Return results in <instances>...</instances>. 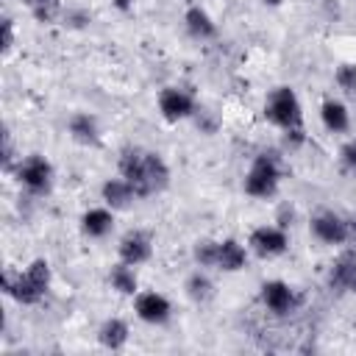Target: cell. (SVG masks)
<instances>
[{
    "instance_id": "1",
    "label": "cell",
    "mask_w": 356,
    "mask_h": 356,
    "mask_svg": "<svg viewBox=\"0 0 356 356\" xmlns=\"http://www.w3.org/2000/svg\"><path fill=\"white\" fill-rule=\"evenodd\" d=\"M120 175L134 186V192L139 197H150L167 189L170 184V167L161 159V153L156 150H145V147H125L120 153Z\"/></svg>"
},
{
    "instance_id": "2",
    "label": "cell",
    "mask_w": 356,
    "mask_h": 356,
    "mask_svg": "<svg viewBox=\"0 0 356 356\" xmlns=\"http://www.w3.org/2000/svg\"><path fill=\"white\" fill-rule=\"evenodd\" d=\"M50 281H53L50 264L44 259H33L25 270H6L3 273V292L11 300H17L19 306H33L47 295Z\"/></svg>"
},
{
    "instance_id": "3",
    "label": "cell",
    "mask_w": 356,
    "mask_h": 356,
    "mask_svg": "<svg viewBox=\"0 0 356 356\" xmlns=\"http://www.w3.org/2000/svg\"><path fill=\"white\" fill-rule=\"evenodd\" d=\"M264 120L281 131L303 128V106L292 86H275L264 100Z\"/></svg>"
},
{
    "instance_id": "4",
    "label": "cell",
    "mask_w": 356,
    "mask_h": 356,
    "mask_svg": "<svg viewBox=\"0 0 356 356\" xmlns=\"http://www.w3.org/2000/svg\"><path fill=\"white\" fill-rule=\"evenodd\" d=\"M242 186H245V195H250V197H259V200L273 197V195L278 192V186H281V167H278V159H275L273 153H259V156L250 161Z\"/></svg>"
},
{
    "instance_id": "5",
    "label": "cell",
    "mask_w": 356,
    "mask_h": 356,
    "mask_svg": "<svg viewBox=\"0 0 356 356\" xmlns=\"http://www.w3.org/2000/svg\"><path fill=\"white\" fill-rule=\"evenodd\" d=\"M11 175L17 178V184L28 195H47L53 189V178H56L53 164L44 156H39V153H31V156L19 159V164L14 167Z\"/></svg>"
},
{
    "instance_id": "6",
    "label": "cell",
    "mask_w": 356,
    "mask_h": 356,
    "mask_svg": "<svg viewBox=\"0 0 356 356\" xmlns=\"http://www.w3.org/2000/svg\"><path fill=\"white\" fill-rule=\"evenodd\" d=\"M259 298H261L264 309H267L270 314H275V317H286V314H292V312L300 306V295H298L286 281H281V278L264 281Z\"/></svg>"
},
{
    "instance_id": "7",
    "label": "cell",
    "mask_w": 356,
    "mask_h": 356,
    "mask_svg": "<svg viewBox=\"0 0 356 356\" xmlns=\"http://www.w3.org/2000/svg\"><path fill=\"white\" fill-rule=\"evenodd\" d=\"M312 236L323 245H345L350 239V220H345L337 211H317L309 222Z\"/></svg>"
},
{
    "instance_id": "8",
    "label": "cell",
    "mask_w": 356,
    "mask_h": 356,
    "mask_svg": "<svg viewBox=\"0 0 356 356\" xmlns=\"http://www.w3.org/2000/svg\"><path fill=\"white\" fill-rule=\"evenodd\" d=\"M289 236L281 225H256L248 236V250H253L259 259H275L286 253Z\"/></svg>"
},
{
    "instance_id": "9",
    "label": "cell",
    "mask_w": 356,
    "mask_h": 356,
    "mask_svg": "<svg viewBox=\"0 0 356 356\" xmlns=\"http://www.w3.org/2000/svg\"><path fill=\"white\" fill-rule=\"evenodd\" d=\"M134 312L147 325H164L172 317V303H170L167 295H161L156 289H147V292L134 295Z\"/></svg>"
},
{
    "instance_id": "10",
    "label": "cell",
    "mask_w": 356,
    "mask_h": 356,
    "mask_svg": "<svg viewBox=\"0 0 356 356\" xmlns=\"http://www.w3.org/2000/svg\"><path fill=\"white\" fill-rule=\"evenodd\" d=\"M159 111L167 122H181V120H189L195 117L197 106H195V97L181 89V86H164L159 92Z\"/></svg>"
},
{
    "instance_id": "11",
    "label": "cell",
    "mask_w": 356,
    "mask_h": 356,
    "mask_svg": "<svg viewBox=\"0 0 356 356\" xmlns=\"http://www.w3.org/2000/svg\"><path fill=\"white\" fill-rule=\"evenodd\" d=\"M117 256H120L122 261L134 264V267L150 261V256H153V236H150L147 231H142V228L128 231V234L120 239V245H117Z\"/></svg>"
},
{
    "instance_id": "12",
    "label": "cell",
    "mask_w": 356,
    "mask_h": 356,
    "mask_svg": "<svg viewBox=\"0 0 356 356\" xmlns=\"http://www.w3.org/2000/svg\"><path fill=\"white\" fill-rule=\"evenodd\" d=\"M328 286L337 292H356V253H342L328 267Z\"/></svg>"
},
{
    "instance_id": "13",
    "label": "cell",
    "mask_w": 356,
    "mask_h": 356,
    "mask_svg": "<svg viewBox=\"0 0 356 356\" xmlns=\"http://www.w3.org/2000/svg\"><path fill=\"white\" fill-rule=\"evenodd\" d=\"M67 131L78 145H86V147L100 145V125H97V117L89 111H75L67 120Z\"/></svg>"
},
{
    "instance_id": "14",
    "label": "cell",
    "mask_w": 356,
    "mask_h": 356,
    "mask_svg": "<svg viewBox=\"0 0 356 356\" xmlns=\"http://www.w3.org/2000/svg\"><path fill=\"white\" fill-rule=\"evenodd\" d=\"M111 228H114V209L108 206H95L81 214V231L89 239H103L111 234Z\"/></svg>"
},
{
    "instance_id": "15",
    "label": "cell",
    "mask_w": 356,
    "mask_h": 356,
    "mask_svg": "<svg viewBox=\"0 0 356 356\" xmlns=\"http://www.w3.org/2000/svg\"><path fill=\"white\" fill-rule=\"evenodd\" d=\"M248 264V245L236 242V239H220L217 242V264L214 270L222 273H239Z\"/></svg>"
},
{
    "instance_id": "16",
    "label": "cell",
    "mask_w": 356,
    "mask_h": 356,
    "mask_svg": "<svg viewBox=\"0 0 356 356\" xmlns=\"http://www.w3.org/2000/svg\"><path fill=\"white\" fill-rule=\"evenodd\" d=\"M100 197H103V203H106L108 209L122 211V209H128L139 195H136L134 186L120 175V178H108V181H103V186H100Z\"/></svg>"
},
{
    "instance_id": "17",
    "label": "cell",
    "mask_w": 356,
    "mask_h": 356,
    "mask_svg": "<svg viewBox=\"0 0 356 356\" xmlns=\"http://www.w3.org/2000/svg\"><path fill=\"white\" fill-rule=\"evenodd\" d=\"M184 28L192 39H200V42H209L217 36V22L211 19V14L200 6H189L184 11Z\"/></svg>"
},
{
    "instance_id": "18",
    "label": "cell",
    "mask_w": 356,
    "mask_h": 356,
    "mask_svg": "<svg viewBox=\"0 0 356 356\" xmlns=\"http://www.w3.org/2000/svg\"><path fill=\"white\" fill-rule=\"evenodd\" d=\"M128 337H131V328L125 320L120 317H108L103 320V325L97 328V342L106 348V350H122L128 345Z\"/></svg>"
},
{
    "instance_id": "19",
    "label": "cell",
    "mask_w": 356,
    "mask_h": 356,
    "mask_svg": "<svg viewBox=\"0 0 356 356\" xmlns=\"http://www.w3.org/2000/svg\"><path fill=\"white\" fill-rule=\"evenodd\" d=\"M320 120H323L325 131H331V134H345L350 128V111H348V106L342 100H334V97L323 100Z\"/></svg>"
},
{
    "instance_id": "20",
    "label": "cell",
    "mask_w": 356,
    "mask_h": 356,
    "mask_svg": "<svg viewBox=\"0 0 356 356\" xmlns=\"http://www.w3.org/2000/svg\"><path fill=\"white\" fill-rule=\"evenodd\" d=\"M108 284H111V289L114 292H120V295H136L139 292V281H136V270H134V264H128V261H117V264H111V270H108Z\"/></svg>"
},
{
    "instance_id": "21",
    "label": "cell",
    "mask_w": 356,
    "mask_h": 356,
    "mask_svg": "<svg viewBox=\"0 0 356 356\" xmlns=\"http://www.w3.org/2000/svg\"><path fill=\"white\" fill-rule=\"evenodd\" d=\"M22 6L28 8V14L42 22V25H53L56 19L64 17V6L61 0H22Z\"/></svg>"
},
{
    "instance_id": "22",
    "label": "cell",
    "mask_w": 356,
    "mask_h": 356,
    "mask_svg": "<svg viewBox=\"0 0 356 356\" xmlns=\"http://www.w3.org/2000/svg\"><path fill=\"white\" fill-rule=\"evenodd\" d=\"M184 289H186V295H189L195 303H206V300H211V298H214V284H211V278L206 275V270H203V267H200V270H195V273L186 278Z\"/></svg>"
},
{
    "instance_id": "23",
    "label": "cell",
    "mask_w": 356,
    "mask_h": 356,
    "mask_svg": "<svg viewBox=\"0 0 356 356\" xmlns=\"http://www.w3.org/2000/svg\"><path fill=\"white\" fill-rule=\"evenodd\" d=\"M192 256H195V264H197V267H203V270L214 267V264H217V239H200V242L195 245Z\"/></svg>"
},
{
    "instance_id": "24",
    "label": "cell",
    "mask_w": 356,
    "mask_h": 356,
    "mask_svg": "<svg viewBox=\"0 0 356 356\" xmlns=\"http://www.w3.org/2000/svg\"><path fill=\"white\" fill-rule=\"evenodd\" d=\"M334 81L342 92L356 95V64H339L337 72H334Z\"/></svg>"
},
{
    "instance_id": "25",
    "label": "cell",
    "mask_w": 356,
    "mask_h": 356,
    "mask_svg": "<svg viewBox=\"0 0 356 356\" xmlns=\"http://www.w3.org/2000/svg\"><path fill=\"white\" fill-rule=\"evenodd\" d=\"M339 167L350 175H356V139H348L339 147Z\"/></svg>"
},
{
    "instance_id": "26",
    "label": "cell",
    "mask_w": 356,
    "mask_h": 356,
    "mask_svg": "<svg viewBox=\"0 0 356 356\" xmlns=\"http://www.w3.org/2000/svg\"><path fill=\"white\" fill-rule=\"evenodd\" d=\"M22 159V156H19ZM19 159L14 156V142H11V134L3 131V170L6 172H14V167L19 164Z\"/></svg>"
},
{
    "instance_id": "27",
    "label": "cell",
    "mask_w": 356,
    "mask_h": 356,
    "mask_svg": "<svg viewBox=\"0 0 356 356\" xmlns=\"http://www.w3.org/2000/svg\"><path fill=\"white\" fill-rule=\"evenodd\" d=\"M0 28H3V53H8L14 47V19L6 14L3 22H0Z\"/></svg>"
},
{
    "instance_id": "28",
    "label": "cell",
    "mask_w": 356,
    "mask_h": 356,
    "mask_svg": "<svg viewBox=\"0 0 356 356\" xmlns=\"http://www.w3.org/2000/svg\"><path fill=\"white\" fill-rule=\"evenodd\" d=\"M284 142L289 147H300L306 142V131L303 128H292V131H284Z\"/></svg>"
},
{
    "instance_id": "29",
    "label": "cell",
    "mask_w": 356,
    "mask_h": 356,
    "mask_svg": "<svg viewBox=\"0 0 356 356\" xmlns=\"http://www.w3.org/2000/svg\"><path fill=\"white\" fill-rule=\"evenodd\" d=\"M67 22L81 28V25L89 22V14H86V11H64V25H67Z\"/></svg>"
},
{
    "instance_id": "30",
    "label": "cell",
    "mask_w": 356,
    "mask_h": 356,
    "mask_svg": "<svg viewBox=\"0 0 356 356\" xmlns=\"http://www.w3.org/2000/svg\"><path fill=\"white\" fill-rule=\"evenodd\" d=\"M111 3H114L120 11H131V8H134V0H111Z\"/></svg>"
},
{
    "instance_id": "31",
    "label": "cell",
    "mask_w": 356,
    "mask_h": 356,
    "mask_svg": "<svg viewBox=\"0 0 356 356\" xmlns=\"http://www.w3.org/2000/svg\"><path fill=\"white\" fill-rule=\"evenodd\" d=\"M350 239H356V217L350 220Z\"/></svg>"
},
{
    "instance_id": "32",
    "label": "cell",
    "mask_w": 356,
    "mask_h": 356,
    "mask_svg": "<svg viewBox=\"0 0 356 356\" xmlns=\"http://www.w3.org/2000/svg\"><path fill=\"white\" fill-rule=\"evenodd\" d=\"M264 3H270V6H278V3H281V0H264Z\"/></svg>"
}]
</instances>
